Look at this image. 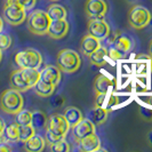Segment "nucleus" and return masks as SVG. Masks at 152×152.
<instances>
[{"label": "nucleus", "instance_id": "obj_35", "mask_svg": "<svg viewBox=\"0 0 152 152\" xmlns=\"http://www.w3.org/2000/svg\"><path fill=\"white\" fill-rule=\"evenodd\" d=\"M148 142H149V144L152 146V129L149 132V134H148Z\"/></svg>", "mask_w": 152, "mask_h": 152}, {"label": "nucleus", "instance_id": "obj_28", "mask_svg": "<svg viewBox=\"0 0 152 152\" xmlns=\"http://www.w3.org/2000/svg\"><path fill=\"white\" fill-rule=\"evenodd\" d=\"M49 149L53 152H68L70 151V144L63 138L61 141L49 145Z\"/></svg>", "mask_w": 152, "mask_h": 152}, {"label": "nucleus", "instance_id": "obj_39", "mask_svg": "<svg viewBox=\"0 0 152 152\" xmlns=\"http://www.w3.org/2000/svg\"><path fill=\"white\" fill-rule=\"evenodd\" d=\"M148 104L150 105V107H151V110H152V97H150V101L148 102Z\"/></svg>", "mask_w": 152, "mask_h": 152}, {"label": "nucleus", "instance_id": "obj_38", "mask_svg": "<svg viewBox=\"0 0 152 152\" xmlns=\"http://www.w3.org/2000/svg\"><path fill=\"white\" fill-rule=\"evenodd\" d=\"M2 28H4V23H2V20H1V17H0V32L2 31Z\"/></svg>", "mask_w": 152, "mask_h": 152}, {"label": "nucleus", "instance_id": "obj_37", "mask_svg": "<svg viewBox=\"0 0 152 152\" xmlns=\"http://www.w3.org/2000/svg\"><path fill=\"white\" fill-rule=\"evenodd\" d=\"M149 53H150V56H151V58H152V40H151V42H150V47H149Z\"/></svg>", "mask_w": 152, "mask_h": 152}, {"label": "nucleus", "instance_id": "obj_21", "mask_svg": "<svg viewBox=\"0 0 152 152\" xmlns=\"http://www.w3.org/2000/svg\"><path fill=\"white\" fill-rule=\"evenodd\" d=\"M64 117L66 119V121L69 122L70 127H75L77 124L81 121L84 119L83 112L76 107H70L64 111Z\"/></svg>", "mask_w": 152, "mask_h": 152}, {"label": "nucleus", "instance_id": "obj_6", "mask_svg": "<svg viewBox=\"0 0 152 152\" xmlns=\"http://www.w3.org/2000/svg\"><path fill=\"white\" fill-rule=\"evenodd\" d=\"M4 18L10 25H20L26 18V10L17 2V0H6Z\"/></svg>", "mask_w": 152, "mask_h": 152}, {"label": "nucleus", "instance_id": "obj_11", "mask_svg": "<svg viewBox=\"0 0 152 152\" xmlns=\"http://www.w3.org/2000/svg\"><path fill=\"white\" fill-rule=\"evenodd\" d=\"M69 32V23L66 20H52L48 26L47 33L53 39L64 38Z\"/></svg>", "mask_w": 152, "mask_h": 152}, {"label": "nucleus", "instance_id": "obj_32", "mask_svg": "<svg viewBox=\"0 0 152 152\" xmlns=\"http://www.w3.org/2000/svg\"><path fill=\"white\" fill-rule=\"evenodd\" d=\"M63 103H64V97H63V96H61V95L55 96V97H53V99H52V101H50V104H52L54 107H61V105H63Z\"/></svg>", "mask_w": 152, "mask_h": 152}, {"label": "nucleus", "instance_id": "obj_9", "mask_svg": "<svg viewBox=\"0 0 152 152\" xmlns=\"http://www.w3.org/2000/svg\"><path fill=\"white\" fill-rule=\"evenodd\" d=\"M110 33V26L103 18H91L88 22V34L99 40H104Z\"/></svg>", "mask_w": 152, "mask_h": 152}, {"label": "nucleus", "instance_id": "obj_29", "mask_svg": "<svg viewBox=\"0 0 152 152\" xmlns=\"http://www.w3.org/2000/svg\"><path fill=\"white\" fill-rule=\"evenodd\" d=\"M12 45V37L7 33L0 32V50H6Z\"/></svg>", "mask_w": 152, "mask_h": 152}, {"label": "nucleus", "instance_id": "obj_8", "mask_svg": "<svg viewBox=\"0 0 152 152\" xmlns=\"http://www.w3.org/2000/svg\"><path fill=\"white\" fill-rule=\"evenodd\" d=\"M46 130H49L56 135H61V136H66L69 129H70V125L66 121L64 114L55 113L52 114L46 124Z\"/></svg>", "mask_w": 152, "mask_h": 152}, {"label": "nucleus", "instance_id": "obj_20", "mask_svg": "<svg viewBox=\"0 0 152 152\" xmlns=\"http://www.w3.org/2000/svg\"><path fill=\"white\" fill-rule=\"evenodd\" d=\"M33 88H34L36 94L39 95L40 97H50L54 94V91H55L56 86L52 84H48V83H46L44 80L39 79L38 81H37V84L33 86Z\"/></svg>", "mask_w": 152, "mask_h": 152}, {"label": "nucleus", "instance_id": "obj_30", "mask_svg": "<svg viewBox=\"0 0 152 152\" xmlns=\"http://www.w3.org/2000/svg\"><path fill=\"white\" fill-rule=\"evenodd\" d=\"M107 56L110 58H112V60H120V58L124 57V55L121 53H119L117 49H114L113 47H111V46H109V48H107Z\"/></svg>", "mask_w": 152, "mask_h": 152}, {"label": "nucleus", "instance_id": "obj_5", "mask_svg": "<svg viewBox=\"0 0 152 152\" xmlns=\"http://www.w3.org/2000/svg\"><path fill=\"white\" fill-rule=\"evenodd\" d=\"M50 18L44 10H34L32 12L28 18V29L31 33L37 36H44L48 31Z\"/></svg>", "mask_w": 152, "mask_h": 152}, {"label": "nucleus", "instance_id": "obj_4", "mask_svg": "<svg viewBox=\"0 0 152 152\" xmlns=\"http://www.w3.org/2000/svg\"><path fill=\"white\" fill-rule=\"evenodd\" d=\"M151 17V13L148 8L143 7L141 5H136L129 9L127 20H128V23L133 29L141 30V29L146 28L150 24Z\"/></svg>", "mask_w": 152, "mask_h": 152}, {"label": "nucleus", "instance_id": "obj_13", "mask_svg": "<svg viewBox=\"0 0 152 152\" xmlns=\"http://www.w3.org/2000/svg\"><path fill=\"white\" fill-rule=\"evenodd\" d=\"M40 79L48 84L57 86L62 79L61 69L55 65H47L42 71H40Z\"/></svg>", "mask_w": 152, "mask_h": 152}, {"label": "nucleus", "instance_id": "obj_15", "mask_svg": "<svg viewBox=\"0 0 152 152\" xmlns=\"http://www.w3.org/2000/svg\"><path fill=\"white\" fill-rule=\"evenodd\" d=\"M99 47H101L99 39L95 38L91 34H86L84 38L81 39V42H80V52L86 56H89L91 53L97 50Z\"/></svg>", "mask_w": 152, "mask_h": 152}, {"label": "nucleus", "instance_id": "obj_36", "mask_svg": "<svg viewBox=\"0 0 152 152\" xmlns=\"http://www.w3.org/2000/svg\"><path fill=\"white\" fill-rule=\"evenodd\" d=\"M2 142H6V141L4 137V133H0V143H2Z\"/></svg>", "mask_w": 152, "mask_h": 152}, {"label": "nucleus", "instance_id": "obj_16", "mask_svg": "<svg viewBox=\"0 0 152 152\" xmlns=\"http://www.w3.org/2000/svg\"><path fill=\"white\" fill-rule=\"evenodd\" d=\"M109 46L113 47L114 49H117L119 53H121L122 55H125V53L129 52L130 49H132V47H133V41H132L128 37H126V36H124L121 33H119Z\"/></svg>", "mask_w": 152, "mask_h": 152}, {"label": "nucleus", "instance_id": "obj_3", "mask_svg": "<svg viewBox=\"0 0 152 152\" xmlns=\"http://www.w3.org/2000/svg\"><path fill=\"white\" fill-rule=\"evenodd\" d=\"M81 65V60L79 54L72 49H62L57 54V66L61 71L66 73H73L79 70Z\"/></svg>", "mask_w": 152, "mask_h": 152}, {"label": "nucleus", "instance_id": "obj_26", "mask_svg": "<svg viewBox=\"0 0 152 152\" xmlns=\"http://www.w3.org/2000/svg\"><path fill=\"white\" fill-rule=\"evenodd\" d=\"M47 124V117L41 111H36L32 113V120L31 125L34 127V129H42L46 127Z\"/></svg>", "mask_w": 152, "mask_h": 152}, {"label": "nucleus", "instance_id": "obj_18", "mask_svg": "<svg viewBox=\"0 0 152 152\" xmlns=\"http://www.w3.org/2000/svg\"><path fill=\"white\" fill-rule=\"evenodd\" d=\"M46 140L41 135L34 134L29 138L26 142H24V149L28 152H41L45 149Z\"/></svg>", "mask_w": 152, "mask_h": 152}, {"label": "nucleus", "instance_id": "obj_22", "mask_svg": "<svg viewBox=\"0 0 152 152\" xmlns=\"http://www.w3.org/2000/svg\"><path fill=\"white\" fill-rule=\"evenodd\" d=\"M88 57H89V61H91V64H94L96 66H102V65H104L107 63V48L101 46L97 50L91 53Z\"/></svg>", "mask_w": 152, "mask_h": 152}, {"label": "nucleus", "instance_id": "obj_10", "mask_svg": "<svg viewBox=\"0 0 152 152\" xmlns=\"http://www.w3.org/2000/svg\"><path fill=\"white\" fill-rule=\"evenodd\" d=\"M85 10L91 18H103L107 13V5L104 0H87Z\"/></svg>", "mask_w": 152, "mask_h": 152}, {"label": "nucleus", "instance_id": "obj_31", "mask_svg": "<svg viewBox=\"0 0 152 152\" xmlns=\"http://www.w3.org/2000/svg\"><path fill=\"white\" fill-rule=\"evenodd\" d=\"M17 2L22 6L25 10H30L36 6L37 0H17Z\"/></svg>", "mask_w": 152, "mask_h": 152}, {"label": "nucleus", "instance_id": "obj_7", "mask_svg": "<svg viewBox=\"0 0 152 152\" xmlns=\"http://www.w3.org/2000/svg\"><path fill=\"white\" fill-rule=\"evenodd\" d=\"M15 63L18 68L39 69L42 63V57L38 50L33 48H28L16 54Z\"/></svg>", "mask_w": 152, "mask_h": 152}, {"label": "nucleus", "instance_id": "obj_14", "mask_svg": "<svg viewBox=\"0 0 152 152\" xmlns=\"http://www.w3.org/2000/svg\"><path fill=\"white\" fill-rule=\"evenodd\" d=\"M99 146H101V141H99V137L95 133L78 141V148L83 152L99 151Z\"/></svg>", "mask_w": 152, "mask_h": 152}, {"label": "nucleus", "instance_id": "obj_34", "mask_svg": "<svg viewBox=\"0 0 152 152\" xmlns=\"http://www.w3.org/2000/svg\"><path fill=\"white\" fill-rule=\"evenodd\" d=\"M5 127H6L5 122H4V120L0 118V133H4V129H5Z\"/></svg>", "mask_w": 152, "mask_h": 152}, {"label": "nucleus", "instance_id": "obj_25", "mask_svg": "<svg viewBox=\"0 0 152 152\" xmlns=\"http://www.w3.org/2000/svg\"><path fill=\"white\" fill-rule=\"evenodd\" d=\"M36 134V129L32 125H18V142H26Z\"/></svg>", "mask_w": 152, "mask_h": 152}, {"label": "nucleus", "instance_id": "obj_2", "mask_svg": "<svg viewBox=\"0 0 152 152\" xmlns=\"http://www.w3.org/2000/svg\"><path fill=\"white\" fill-rule=\"evenodd\" d=\"M24 105V99L21 91L10 88L6 89L0 96V107L8 114H16L21 111Z\"/></svg>", "mask_w": 152, "mask_h": 152}, {"label": "nucleus", "instance_id": "obj_12", "mask_svg": "<svg viewBox=\"0 0 152 152\" xmlns=\"http://www.w3.org/2000/svg\"><path fill=\"white\" fill-rule=\"evenodd\" d=\"M72 128H73V136L77 140V142L95 133V125L88 118L83 119L81 121L77 124L76 126L72 127Z\"/></svg>", "mask_w": 152, "mask_h": 152}, {"label": "nucleus", "instance_id": "obj_1", "mask_svg": "<svg viewBox=\"0 0 152 152\" xmlns=\"http://www.w3.org/2000/svg\"><path fill=\"white\" fill-rule=\"evenodd\" d=\"M40 79V71L38 69L30 68H20L16 70L10 76V85L12 88L20 91H25L37 84Z\"/></svg>", "mask_w": 152, "mask_h": 152}, {"label": "nucleus", "instance_id": "obj_40", "mask_svg": "<svg viewBox=\"0 0 152 152\" xmlns=\"http://www.w3.org/2000/svg\"><path fill=\"white\" fill-rule=\"evenodd\" d=\"M1 58H2V50H0V62H1Z\"/></svg>", "mask_w": 152, "mask_h": 152}, {"label": "nucleus", "instance_id": "obj_23", "mask_svg": "<svg viewBox=\"0 0 152 152\" xmlns=\"http://www.w3.org/2000/svg\"><path fill=\"white\" fill-rule=\"evenodd\" d=\"M47 14H48L50 21H52V20H64V18H66V14L68 13H66V9L63 6L54 4V5H50L48 7Z\"/></svg>", "mask_w": 152, "mask_h": 152}, {"label": "nucleus", "instance_id": "obj_33", "mask_svg": "<svg viewBox=\"0 0 152 152\" xmlns=\"http://www.w3.org/2000/svg\"><path fill=\"white\" fill-rule=\"evenodd\" d=\"M10 151H12V148L6 142L0 143V152H10Z\"/></svg>", "mask_w": 152, "mask_h": 152}, {"label": "nucleus", "instance_id": "obj_19", "mask_svg": "<svg viewBox=\"0 0 152 152\" xmlns=\"http://www.w3.org/2000/svg\"><path fill=\"white\" fill-rule=\"evenodd\" d=\"M113 87V81L104 75H99L94 81V89L96 94H107Z\"/></svg>", "mask_w": 152, "mask_h": 152}, {"label": "nucleus", "instance_id": "obj_24", "mask_svg": "<svg viewBox=\"0 0 152 152\" xmlns=\"http://www.w3.org/2000/svg\"><path fill=\"white\" fill-rule=\"evenodd\" d=\"M4 137L6 142H18V124H10L4 129Z\"/></svg>", "mask_w": 152, "mask_h": 152}, {"label": "nucleus", "instance_id": "obj_41", "mask_svg": "<svg viewBox=\"0 0 152 152\" xmlns=\"http://www.w3.org/2000/svg\"><path fill=\"white\" fill-rule=\"evenodd\" d=\"M52 1H56V0H52Z\"/></svg>", "mask_w": 152, "mask_h": 152}, {"label": "nucleus", "instance_id": "obj_42", "mask_svg": "<svg viewBox=\"0 0 152 152\" xmlns=\"http://www.w3.org/2000/svg\"><path fill=\"white\" fill-rule=\"evenodd\" d=\"M151 21H152V17H151Z\"/></svg>", "mask_w": 152, "mask_h": 152}, {"label": "nucleus", "instance_id": "obj_17", "mask_svg": "<svg viewBox=\"0 0 152 152\" xmlns=\"http://www.w3.org/2000/svg\"><path fill=\"white\" fill-rule=\"evenodd\" d=\"M109 115V110L102 107H95L88 112V119L91 120L95 126L97 125H103L107 120Z\"/></svg>", "mask_w": 152, "mask_h": 152}, {"label": "nucleus", "instance_id": "obj_27", "mask_svg": "<svg viewBox=\"0 0 152 152\" xmlns=\"http://www.w3.org/2000/svg\"><path fill=\"white\" fill-rule=\"evenodd\" d=\"M31 120H32V112H30L29 110L22 109L15 114V122L18 125H31Z\"/></svg>", "mask_w": 152, "mask_h": 152}]
</instances>
